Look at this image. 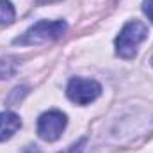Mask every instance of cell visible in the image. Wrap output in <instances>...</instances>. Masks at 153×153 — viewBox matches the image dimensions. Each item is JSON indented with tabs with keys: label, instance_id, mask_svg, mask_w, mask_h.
Wrapping results in <instances>:
<instances>
[{
	"label": "cell",
	"instance_id": "obj_8",
	"mask_svg": "<svg viewBox=\"0 0 153 153\" xmlns=\"http://www.w3.org/2000/svg\"><path fill=\"white\" fill-rule=\"evenodd\" d=\"M23 153H39V150L36 148V146H29V148L23 150Z\"/></svg>",
	"mask_w": 153,
	"mask_h": 153
},
{
	"label": "cell",
	"instance_id": "obj_2",
	"mask_svg": "<svg viewBox=\"0 0 153 153\" xmlns=\"http://www.w3.org/2000/svg\"><path fill=\"white\" fill-rule=\"evenodd\" d=\"M66 22L62 20H55V22H48V20H41L36 25H32L30 29H27L22 36L14 39V45L20 46H30V45H39V43H46V41H53L59 39L66 32Z\"/></svg>",
	"mask_w": 153,
	"mask_h": 153
},
{
	"label": "cell",
	"instance_id": "obj_6",
	"mask_svg": "<svg viewBox=\"0 0 153 153\" xmlns=\"http://www.w3.org/2000/svg\"><path fill=\"white\" fill-rule=\"evenodd\" d=\"M16 18L14 5L9 0H0V25H11Z\"/></svg>",
	"mask_w": 153,
	"mask_h": 153
},
{
	"label": "cell",
	"instance_id": "obj_4",
	"mask_svg": "<svg viewBox=\"0 0 153 153\" xmlns=\"http://www.w3.org/2000/svg\"><path fill=\"white\" fill-rule=\"evenodd\" d=\"M68 125V117L61 111H48L43 112L38 119V135L43 141L53 143L61 137Z\"/></svg>",
	"mask_w": 153,
	"mask_h": 153
},
{
	"label": "cell",
	"instance_id": "obj_9",
	"mask_svg": "<svg viewBox=\"0 0 153 153\" xmlns=\"http://www.w3.org/2000/svg\"><path fill=\"white\" fill-rule=\"evenodd\" d=\"M53 2H59V0H38V4H53Z\"/></svg>",
	"mask_w": 153,
	"mask_h": 153
},
{
	"label": "cell",
	"instance_id": "obj_5",
	"mask_svg": "<svg viewBox=\"0 0 153 153\" xmlns=\"http://www.w3.org/2000/svg\"><path fill=\"white\" fill-rule=\"evenodd\" d=\"M20 128H22V119L18 114H14L11 111L0 112V141L11 139Z\"/></svg>",
	"mask_w": 153,
	"mask_h": 153
},
{
	"label": "cell",
	"instance_id": "obj_3",
	"mask_svg": "<svg viewBox=\"0 0 153 153\" xmlns=\"http://www.w3.org/2000/svg\"><path fill=\"white\" fill-rule=\"evenodd\" d=\"M66 94L76 105H89L91 102H94L102 94V85L93 78L75 76L68 82Z\"/></svg>",
	"mask_w": 153,
	"mask_h": 153
},
{
	"label": "cell",
	"instance_id": "obj_10",
	"mask_svg": "<svg viewBox=\"0 0 153 153\" xmlns=\"http://www.w3.org/2000/svg\"><path fill=\"white\" fill-rule=\"evenodd\" d=\"M152 64H153V59H152Z\"/></svg>",
	"mask_w": 153,
	"mask_h": 153
},
{
	"label": "cell",
	"instance_id": "obj_7",
	"mask_svg": "<svg viewBox=\"0 0 153 153\" xmlns=\"http://www.w3.org/2000/svg\"><path fill=\"white\" fill-rule=\"evenodd\" d=\"M143 11L148 16V20L153 23V0H144L143 2Z\"/></svg>",
	"mask_w": 153,
	"mask_h": 153
},
{
	"label": "cell",
	"instance_id": "obj_1",
	"mask_svg": "<svg viewBox=\"0 0 153 153\" xmlns=\"http://www.w3.org/2000/svg\"><path fill=\"white\" fill-rule=\"evenodd\" d=\"M146 38H148V27L143 22L132 20V22L125 23L114 41L116 53L121 59H134L137 55L139 45Z\"/></svg>",
	"mask_w": 153,
	"mask_h": 153
}]
</instances>
